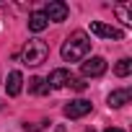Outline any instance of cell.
Here are the masks:
<instances>
[{
	"label": "cell",
	"mask_w": 132,
	"mask_h": 132,
	"mask_svg": "<svg viewBox=\"0 0 132 132\" xmlns=\"http://www.w3.org/2000/svg\"><path fill=\"white\" fill-rule=\"evenodd\" d=\"M88 49H91V39H88V34H86V31H73L68 39H65L60 54H62L65 62H80V60L88 54Z\"/></svg>",
	"instance_id": "6da1fadb"
},
{
	"label": "cell",
	"mask_w": 132,
	"mask_h": 132,
	"mask_svg": "<svg viewBox=\"0 0 132 132\" xmlns=\"http://www.w3.org/2000/svg\"><path fill=\"white\" fill-rule=\"evenodd\" d=\"M21 57H23V62H26V65L36 68V65H42V62L49 57V47H47L42 39H29V42L23 44V52H21Z\"/></svg>",
	"instance_id": "7a4b0ae2"
},
{
	"label": "cell",
	"mask_w": 132,
	"mask_h": 132,
	"mask_svg": "<svg viewBox=\"0 0 132 132\" xmlns=\"http://www.w3.org/2000/svg\"><path fill=\"white\" fill-rule=\"evenodd\" d=\"M91 34H96V36H101V39H114V42L124 39V31H122V29L109 26V23H104V21H91Z\"/></svg>",
	"instance_id": "3957f363"
},
{
	"label": "cell",
	"mask_w": 132,
	"mask_h": 132,
	"mask_svg": "<svg viewBox=\"0 0 132 132\" xmlns=\"http://www.w3.org/2000/svg\"><path fill=\"white\" fill-rule=\"evenodd\" d=\"M80 73L83 78H98L106 73V60L104 57H88L83 65H80Z\"/></svg>",
	"instance_id": "277c9868"
},
{
	"label": "cell",
	"mask_w": 132,
	"mask_h": 132,
	"mask_svg": "<svg viewBox=\"0 0 132 132\" xmlns=\"http://www.w3.org/2000/svg\"><path fill=\"white\" fill-rule=\"evenodd\" d=\"M44 16H47V21H54V23H60V21H65V18H68V5H65L62 3V0H49V3H47V8L42 11Z\"/></svg>",
	"instance_id": "5b68a950"
},
{
	"label": "cell",
	"mask_w": 132,
	"mask_h": 132,
	"mask_svg": "<svg viewBox=\"0 0 132 132\" xmlns=\"http://www.w3.org/2000/svg\"><path fill=\"white\" fill-rule=\"evenodd\" d=\"M91 101H86V98H75V101H70L68 106H65L62 111H65V117L68 119H83L88 111H91Z\"/></svg>",
	"instance_id": "8992f818"
},
{
	"label": "cell",
	"mask_w": 132,
	"mask_h": 132,
	"mask_svg": "<svg viewBox=\"0 0 132 132\" xmlns=\"http://www.w3.org/2000/svg\"><path fill=\"white\" fill-rule=\"evenodd\" d=\"M70 80H73L70 70L57 68V70H52V73H49V78H47V86H49V88H62V86H68Z\"/></svg>",
	"instance_id": "52a82bcc"
},
{
	"label": "cell",
	"mask_w": 132,
	"mask_h": 132,
	"mask_svg": "<svg viewBox=\"0 0 132 132\" xmlns=\"http://www.w3.org/2000/svg\"><path fill=\"white\" fill-rule=\"evenodd\" d=\"M5 91H8V96H18V93L23 91V75H21L18 70L8 73V78H5Z\"/></svg>",
	"instance_id": "ba28073f"
},
{
	"label": "cell",
	"mask_w": 132,
	"mask_h": 132,
	"mask_svg": "<svg viewBox=\"0 0 132 132\" xmlns=\"http://www.w3.org/2000/svg\"><path fill=\"white\" fill-rule=\"evenodd\" d=\"M129 98H132V91L129 88H117V91H111L109 93V106H114V109H119V106H124V104H129Z\"/></svg>",
	"instance_id": "9c48e42d"
},
{
	"label": "cell",
	"mask_w": 132,
	"mask_h": 132,
	"mask_svg": "<svg viewBox=\"0 0 132 132\" xmlns=\"http://www.w3.org/2000/svg\"><path fill=\"white\" fill-rule=\"evenodd\" d=\"M47 26H49V21H47V16H44L42 11H34V13L29 16V29H31V31L39 34V31H44Z\"/></svg>",
	"instance_id": "30bf717a"
},
{
	"label": "cell",
	"mask_w": 132,
	"mask_h": 132,
	"mask_svg": "<svg viewBox=\"0 0 132 132\" xmlns=\"http://www.w3.org/2000/svg\"><path fill=\"white\" fill-rule=\"evenodd\" d=\"M114 73H117L119 78H127V75L132 73V60H129V57H122V60L114 65Z\"/></svg>",
	"instance_id": "8fae6325"
},
{
	"label": "cell",
	"mask_w": 132,
	"mask_h": 132,
	"mask_svg": "<svg viewBox=\"0 0 132 132\" xmlns=\"http://www.w3.org/2000/svg\"><path fill=\"white\" fill-rule=\"evenodd\" d=\"M29 91H31V93H47L49 86H47L44 78H31V80H29Z\"/></svg>",
	"instance_id": "7c38bea8"
},
{
	"label": "cell",
	"mask_w": 132,
	"mask_h": 132,
	"mask_svg": "<svg viewBox=\"0 0 132 132\" xmlns=\"http://www.w3.org/2000/svg\"><path fill=\"white\" fill-rule=\"evenodd\" d=\"M114 13H117V18H119L124 26H129V23H132V16H129V5H127V3H124V5H117V8H114Z\"/></svg>",
	"instance_id": "4fadbf2b"
},
{
	"label": "cell",
	"mask_w": 132,
	"mask_h": 132,
	"mask_svg": "<svg viewBox=\"0 0 132 132\" xmlns=\"http://www.w3.org/2000/svg\"><path fill=\"white\" fill-rule=\"evenodd\" d=\"M68 86H73L75 91H86V86H88V83H86V80H80V78H73Z\"/></svg>",
	"instance_id": "5bb4252c"
},
{
	"label": "cell",
	"mask_w": 132,
	"mask_h": 132,
	"mask_svg": "<svg viewBox=\"0 0 132 132\" xmlns=\"http://www.w3.org/2000/svg\"><path fill=\"white\" fill-rule=\"evenodd\" d=\"M104 132H124V129H117V127H109V129H104Z\"/></svg>",
	"instance_id": "9a60e30c"
},
{
	"label": "cell",
	"mask_w": 132,
	"mask_h": 132,
	"mask_svg": "<svg viewBox=\"0 0 132 132\" xmlns=\"http://www.w3.org/2000/svg\"><path fill=\"white\" fill-rule=\"evenodd\" d=\"M57 132H65V129H57Z\"/></svg>",
	"instance_id": "2e32d148"
}]
</instances>
